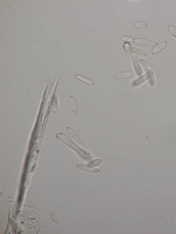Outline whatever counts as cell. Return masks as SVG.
<instances>
[{
    "label": "cell",
    "mask_w": 176,
    "mask_h": 234,
    "mask_svg": "<svg viewBox=\"0 0 176 234\" xmlns=\"http://www.w3.org/2000/svg\"><path fill=\"white\" fill-rule=\"evenodd\" d=\"M56 136L57 138L61 140L66 145L77 153L82 158L83 157L84 158H88L87 155L82 152L77 145L69 137L62 133L57 134Z\"/></svg>",
    "instance_id": "obj_1"
},
{
    "label": "cell",
    "mask_w": 176,
    "mask_h": 234,
    "mask_svg": "<svg viewBox=\"0 0 176 234\" xmlns=\"http://www.w3.org/2000/svg\"><path fill=\"white\" fill-rule=\"evenodd\" d=\"M67 130L68 134L72 139L73 140L75 143L77 145L78 147L86 155L90 154V151L89 150L87 147L85 145L83 142L80 139L77 135L74 132V130L70 127L67 128Z\"/></svg>",
    "instance_id": "obj_2"
},
{
    "label": "cell",
    "mask_w": 176,
    "mask_h": 234,
    "mask_svg": "<svg viewBox=\"0 0 176 234\" xmlns=\"http://www.w3.org/2000/svg\"><path fill=\"white\" fill-rule=\"evenodd\" d=\"M76 167L80 170L85 171L86 172L94 174L100 172V170L98 169L83 163H79L76 165Z\"/></svg>",
    "instance_id": "obj_3"
},
{
    "label": "cell",
    "mask_w": 176,
    "mask_h": 234,
    "mask_svg": "<svg viewBox=\"0 0 176 234\" xmlns=\"http://www.w3.org/2000/svg\"><path fill=\"white\" fill-rule=\"evenodd\" d=\"M154 75V73L152 72H148L145 74L138 79L134 81L132 84V86L136 87L139 86L143 83L146 80L152 78Z\"/></svg>",
    "instance_id": "obj_4"
},
{
    "label": "cell",
    "mask_w": 176,
    "mask_h": 234,
    "mask_svg": "<svg viewBox=\"0 0 176 234\" xmlns=\"http://www.w3.org/2000/svg\"><path fill=\"white\" fill-rule=\"evenodd\" d=\"M131 57L132 63H133L134 69H135L136 73L139 75H141L143 72L142 68L140 65L137 55L135 53H132Z\"/></svg>",
    "instance_id": "obj_5"
},
{
    "label": "cell",
    "mask_w": 176,
    "mask_h": 234,
    "mask_svg": "<svg viewBox=\"0 0 176 234\" xmlns=\"http://www.w3.org/2000/svg\"><path fill=\"white\" fill-rule=\"evenodd\" d=\"M134 42L136 44L146 46L154 47L157 45V43L155 41L142 39H135Z\"/></svg>",
    "instance_id": "obj_6"
},
{
    "label": "cell",
    "mask_w": 176,
    "mask_h": 234,
    "mask_svg": "<svg viewBox=\"0 0 176 234\" xmlns=\"http://www.w3.org/2000/svg\"><path fill=\"white\" fill-rule=\"evenodd\" d=\"M133 75V73L131 72L126 71L119 72L116 74L114 76L115 79H124L129 78Z\"/></svg>",
    "instance_id": "obj_7"
},
{
    "label": "cell",
    "mask_w": 176,
    "mask_h": 234,
    "mask_svg": "<svg viewBox=\"0 0 176 234\" xmlns=\"http://www.w3.org/2000/svg\"><path fill=\"white\" fill-rule=\"evenodd\" d=\"M167 44V42L166 41H163V42L159 43L153 49L152 53L153 54H155L160 52L165 48Z\"/></svg>",
    "instance_id": "obj_8"
},
{
    "label": "cell",
    "mask_w": 176,
    "mask_h": 234,
    "mask_svg": "<svg viewBox=\"0 0 176 234\" xmlns=\"http://www.w3.org/2000/svg\"><path fill=\"white\" fill-rule=\"evenodd\" d=\"M69 103L70 107L74 112L76 113L78 111V106L75 99L72 96L69 98Z\"/></svg>",
    "instance_id": "obj_9"
},
{
    "label": "cell",
    "mask_w": 176,
    "mask_h": 234,
    "mask_svg": "<svg viewBox=\"0 0 176 234\" xmlns=\"http://www.w3.org/2000/svg\"><path fill=\"white\" fill-rule=\"evenodd\" d=\"M75 77L81 81L85 83L91 85H93L94 84L93 81L90 79L85 77L83 76L80 75H76Z\"/></svg>",
    "instance_id": "obj_10"
},
{
    "label": "cell",
    "mask_w": 176,
    "mask_h": 234,
    "mask_svg": "<svg viewBox=\"0 0 176 234\" xmlns=\"http://www.w3.org/2000/svg\"><path fill=\"white\" fill-rule=\"evenodd\" d=\"M139 61L141 65L146 69L148 70V71H152V70L153 69L152 66L146 60L143 59H140Z\"/></svg>",
    "instance_id": "obj_11"
},
{
    "label": "cell",
    "mask_w": 176,
    "mask_h": 234,
    "mask_svg": "<svg viewBox=\"0 0 176 234\" xmlns=\"http://www.w3.org/2000/svg\"><path fill=\"white\" fill-rule=\"evenodd\" d=\"M131 50L133 52L140 55L146 56L147 53L143 50L136 47H132Z\"/></svg>",
    "instance_id": "obj_12"
},
{
    "label": "cell",
    "mask_w": 176,
    "mask_h": 234,
    "mask_svg": "<svg viewBox=\"0 0 176 234\" xmlns=\"http://www.w3.org/2000/svg\"><path fill=\"white\" fill-rule=\"evenodd\" d=\"M102 160L100 159H97L93 160L90 163L89 165L91 166L97 167L100 165L102 163Z\"/></svg>",
    "instance_id": "obj_13"
},
{
    "label": "cell",
    "mask_w": 176,
    "mask_h": 234,
    "mask_svg": "<svg viewBox=\"0 0 176 234\" xmlns=\"http://www.w3.org/2000/svg\"><path fill=\"white\" fill-rule=\"evenodd\" d=\"M168 29L172 35L176 38V28L175 27L172 26H170L168 27Z\"/></svg>",
    "instance_id": "obj_14"
},
{
    "label": "cell",
    "mask_w": 176,
    "mask_h": 234,
    "mask_svg": "<svg viewBox=\"0 0 176 234\" xmlns=\"http://www.w3.org/2000/svg\"><path fill=\"white\" fill-rule=\"evenodd\" d=\"M135 26L136 28L141 29L146 27L147 25L144 22L139 21L136 23Z\"/></svg>",
    "instance_id": "obj_15"
},
{
    "label": "cell",
    "mask_w": 176,
    "mask_h": 234,
    "mask_svg": "<svg viewBox=\"0 0 176 234\" xmlns=\"http://www.w3.org/2000/svg\"><path fill=\"white\" fill-rule=\"evenodd\" d=\"M122 40L126 42H132L134 41V39L131 37L129 36H123L121 38Z\"/></svg>",
    "instance_id": "obj_16"
},
{
    "label": "cell",
    "mask_w": 176,
    "mask_h": 234,
    "mask_svg": "<svg viewBox=\"0 0 176 234\" xmlns=\"http://www.w3.org/2000/svg\"><path fill=\"white\" fill-rule=\"evenodd\" d=\"M124 50H125L126 52H129L131 49V45H130L129 43H125L124 45Z\"/></svg>",
    "instance_id": "obj_17"
},
{
    "label": "cell",
    "mask_w": 176,
    "mask_h": 234,
    "mask_svg": "<svg viewBox=\"0 0 176 234\" xmlns=\"http://www.w3.org/2000/svg\"><path fill=\"white\" fill-rule=\"evenodd\" d=\"M150 84L151 85L154 86V78H152L149 80Z\"/></svg>",
    "instance_id": "obj_18"
}]
</instances>
